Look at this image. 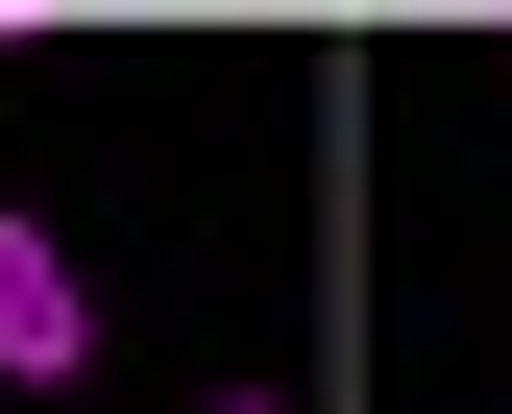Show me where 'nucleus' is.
I'll return each mask as SVG.
<instances>
[{"instance_id":"1","label":"nucleus","mask_w":512,"mask_h":414,"mask_svg":"<svg viewBox=\"0 0 512 414\" xmlns=\"http://www.w3.org/2000/svg\"><path fill=\"white\" fill-rule=\"evenodd\" d=\"M74 366H98V268L49 220H0V390H74Z\"/></svg>"},{"instance_id":"2","label":"nucleus","mask_w":512,"mask_h":414,"mask_svg":"<svg viewBox=\"0 0 512 414\" xmlns=\"http://www.w3.org/2000/svg\"><path fill=\"white\" fill-rule=\"evenodd\" d=\"M196 414H293V390H196Z\"/></svg>"}]
</instances>
